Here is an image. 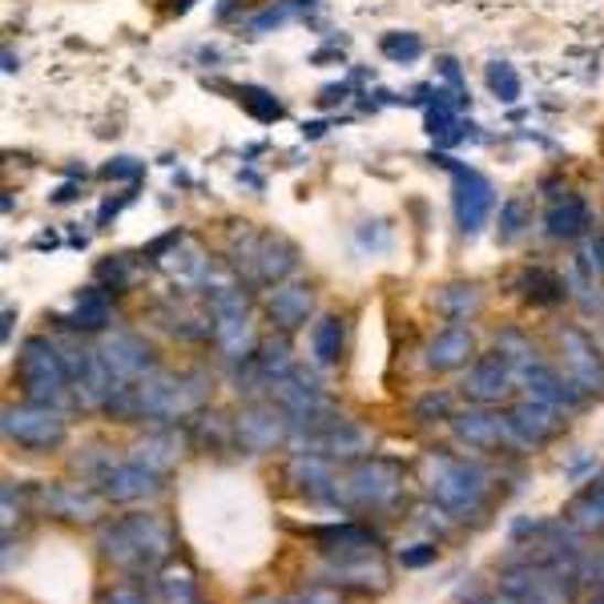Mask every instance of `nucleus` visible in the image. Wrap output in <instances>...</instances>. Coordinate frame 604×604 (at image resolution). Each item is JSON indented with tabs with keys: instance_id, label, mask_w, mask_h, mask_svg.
Returning a JSON list of instances; mask_svg holds the SVG:
<instances>
[{
	"instance_id": "nucleus-15",
	"label": "nucleus",
	"mask_w": 604,
	"mask_h": 604,
	"mask_svg": "<svg viewBox=\"0 0 604 604\" xmlns=\"http://www.w3.org/2000/svg\"><path fill=\"white\" fill-rule=\"evenodd\" d=\"M452 431H455V440L467 443V447L492 452V447H500V443L508 440V419L488 411L484 403H476V407H467V411H460V416H452Z\"/></svg>"
},
{
	"instance_id": "nucleus-43",
	"label": "nucleus",
	"mask_w": 604,
	"mask_h": 604,
	"mask_svg": "<svg viewBox=\"0 0 604 604\" xmlns=\"http://www.w3.org/2000/svg\"><path fill=\"white\" fill-rule=\"evenodd\" d=\"M593 604H604V601H593Z\"/></svg>"
},
{
	"instance_id": "nucleus-27",
	"label": "nucleus",
	"mask_w": 604,
	"mask_h": 604,
	"mask_svg": "<svg viewBox=\"0 0 604 604\" xmlns=\"http://www.w3.org/2000/svg\"><path fill=\"white\" fill-rule=\"evenodd\" d=\"M496 350H500L504 359L511 363L516 379H520V375H528L536 367V363H540V350H536L532 343H528V338L520 335V331H504V335L496 338Z\"/></svg>"
},
{
	"instance_id": "nucleus-17",
	"label": "nucleus",
	"mask_w": 604,
	"mask_h": 604,
	"mask_svg": "<svg viewBox=\"0 0 604 604\" xmlns=\"http://www.w3.org/2000/svg\"><path fill=\"white\" fill-rule=\"evenodd\" d=\"M524 387H528V396L540 399V403L557 407V411H576V407L584 403V391L572 379H560L552 367H544V363H536L532 371L520 375Z\"/></svg>"
},
{
	"instance_id": "nucleus-9",
	"label": "nucleus",
	"mask_w": 604,
	"mask_h": 604,
	"mask_svg": "<svg viewBox=\"0 0 604 604\" xmlns=\"http://www.w3.org/2000/svg\"><path fill=\"white\" fill-rule=\"evenodd\" d=\"M560 363H564V375L581 387L584 396H604V350L584 335L581 326L560 331Z\"/></svg>"
},
{
	"instance_id": "nucleus-21",
	"label": "nucleus",
	"mask_w": 604,
	"mask_h": 604,
	"mask_svg": "<svg viewBox=\"0 0 604 604\" xmlns=\"http://www.w3.org/2000/svg\"><path fill=\"white\" fill-rule=\"evenodd\" d=\"M516 291H520L524 302H532V306H552V302H560L564 294H569L564 291V282L544 267L524 270L520 279H516Z\"/></svg>"
},
{
	"instance_id": "nucleus-19",
	"label": "nucleus",
	"mask_w": 604,
	"mask_h": 604,
	"mask_svg": "<svg viewBox=\"0 0 604 604\" xmlns=\"http://www.w3.org/2000/svg\"><path fill=\"white\" fill-rule=\"evenodd\" d=\"M472 355H476L472 331H467V326H447V331H440V335L428 343L423 363H428L431 371H455V367L472 363Z\"/></svg>"
},
{
	"instance_id": "nucleus-38",
	"label": "nucleus",
	"mask_w": 604,
	"mask_h": 604,
	"mask_svg": "<svg viewBox=\"0 0 604 604\" xmlns=\"http://www.w3.org/2000/svg\"><path fill=\"white\" fill-rule=\"evenodd\" d=\"M431 560H435V544H416L407 548V552H399V564H403V569H423Z\"/></svg>"
},
{
	"instance_id": "nucleus-39",
	"label": "nucleus",
	"mask_w": 604,
	"mask_h": 604,
	"mask_svg": "<svg viewBox=\"0 0 604 604\" xmlns=\"http://www.w3.org/2000/svg\"><path fill=\"white\" fill-rule=\"evenodd\" d=\"M105 177H133V182H138V177H141V165L133 162V158H117V162L105 165Z\"/></svg>"
},
{
	"instance_id": "nucleus-10",
	"label": "nucleus",
	"mask_w": 604,
	"mask_h": 604,
	"mask_svg": "<svg viewBox=\"0 0 604 604\" xmlns=\"http://www.w3.org/2000/svg\"><path fill=\"white\" fill-rule=\"evenodd\" d=\"M94 484H97V496H105L109 504H138L162 492V472L129 460V464H105Z\"/></svg>"
},
{
	"instance_id": "nucleus-37",
	"label": "nucleus",
	"mask_w": 604,
	"mask_h": 604,
	"mask_svg": "<svg viewBox=\"0 0 604 604\" xmlns=\"http://www.w3.org/2000/svg\"><path fill=\"white\" fill-rule=\"evenodd\" d=\"M101 604H150V601H145V593H141L138 584H114V589L101 596Z\"/></svg>"
},
{
	"instance_id": "nucleus-3",
	"label": "nucleus",
	"mask_w": 604,
	"mask_h": 604,
	"mask_svg": "<svg viewBox=\"0 0 604 604\" xmlns=\"http://www.w3.org/2000/svg\"><path fill=\"white\" fill-rule=\"evenodd\" d=\"M206 403V375L186 371V375H165L153 371L141 384H133V419H174L194 416Z\"/></svg>"
},
{
	"instance_id": "nucleus-5",
	"label": "nucleus",
	"mask_w": 604,
	"mask_h": 604,
	"mask_svg": "<svg viewBox=\"0 0 604 604\" xmlns=\"http://www.w3.org/2000/svg\"><path fill=\"white\" fill-rule=\"evenodd\" d=\"M428 492L431 500L440 504L443 511L452 516H467L476 511L488 496V476L479 472L476 464L467 460H455V455H431L428 460Z\"/></svg>"
},
{
	"instance_id": "nucleus-7",
	"label": "nucleus",
	"mask_w": 604,
	"mask_h": 604,
	"mask_svg": "<svg viewBox=\"0 0 604 604\" xmlns=\"http://www.w3.org/2000/svg\"><path fill=\"white\" fill-rule=\"evenodd\" d=\"M403 488V472L391 460H363L347 479H338V496L359 508H387Z\"/></svg>"
},
{
	"instance_id": "nucleus-8",
	"label": "nucleus",
	"mask_w": 604,
	"mask_h": 604,
	"mask_svg": "<svg viewBox=\"0 0 604 604\" xmlns=\"http://www.w3.org/2000/svg\"><path fill=\"white\" fill-rule=\"evenodd\" d=\"M291 431H294V419L282 411L279 403H255V407H246L242 416L234 419V440L242 443L246 452H274L279 443L291 440Z\"/></svg>"
},
{
	"instance_id": "nucleus-41",
	"label": "nucleus",
	"mask_w": 604,
	"mask_h": 604,
	"mask_svg": "<svg viewBox=\"0 0 604 604\" xmlns=\"http://www.w3.org/2000/svg\"><path fill=\"white\" fill-rule=\"evenodd\" d=\"M73 198H77V186H61L57 202H73Z\"/></svg>"
},
{
	"instance_id": "nucleus-29",
	"label": "nucleus",
	"mask_w": 604,
	"mask_h": 604,
	"mask_svg": "<svg viewBox=\"0 0 604 604\" xmlns=\"http://www.w3.org/2000/svg\"><path fill=\"white\" fill-rule=\"evenodd\" d=\"M532 226V209H528V202L524 198H508L500 206V226H496V234H500V242H516L524 230Z\"/></svg>"
},
{
	"instance_id": "nucleus-14",
	"label": "nucleus",
	"mask_w": 604,
	"mask_h": 604,
	"mask_svg": "<svg viewBox=\"0 0 604 604\" xmlns=\"http://www.w3.org/2000/svg\"><path fill=\"white\" fill-rule=\"evenodd\" d=\"M511 384H516V371H511V363L504 359L500 350H492V355H479L472 367H467V379H464V396L472 403H500L508 399Z\"/></svg>"
},
{
	"instance_id": "nucleus-6",
	"label": "nucleus",
	"mask_w": 604,
	"mask_h": 604,
	"mask_svg": "<svg viewBox=\"0 0 604 604\" xmlns=\"http://www.w3.org/2000/svg\"><path fill=\"white\" fill-rule=\"evenodd\" d=\"M65 416L48 403H21V407H4V435L21 447H33V452H48V447H61L65 443Z\"/></svg>"
},
{
	"instance_id": "nucleus-32",
	"label": "nucleus",
	"mask_w": 604,
	"mask_h": 604,
	"mask_svg": "<svg viewBox=\"0 0 604 604\" xmlns=\"http://www.w3.org/2000/svg\"><path fill=\"white\" fill-rule=\"evenodd\" d=\"M476 306H479L476 287H443L440 291V311L447 314V319H467Z\"/></svg>"
},
{
	"instance_id": "nucleus-12",
	"label": "nucleus",
	"mask_w": 604,
	"mask_h": 604,
	"mask_svg": "<svg viewBox=\"0 0 604 604\" xmlns=\"http://www.w3.org/2000/svg\"><path fill=\"white\" fill-rule=\"evenodd\" d=\"M101 359L114 375V384H141L145 375L158 371V359L145 338L129 335V331H114V335L101 343Z\"/></svg>"
},
{
	"instance_id": "nucleus-28",
	"label": "nucleus",
	"mask_w": 604,
	"mask_h": 604,
	"mask_svg": "<svg viewBox=\"0 0 604 604\" xmlns=\"http://www.w3.org/2000/svg\"><path fill=\"white\" fill-rule=\"evenodd\" d=\"M158 596H162V604H198V589H194V576L186 569H165L158 576Z\"/></svg>"
},
{
	"instance_id": "nucleus-34",
	"label": "nucleus",
	"mask_w": 604,
	"mask_h": 604,
	"mask_svg": "<svg viewBox=\"0 0 604 604\" xmlns=\"http://www.w3.org/2000/svg\"><path fill=\"white\" fill-rule=\"evenodd\" d=\"M419 423H435V419H452V396L447 391H428V396L416 403Z\"/></svg>"
},
{
	"instance_id": "nucleus-16",
	"label": "nucleus",
	"mask_w": 604,
	"mask_h": 604,
	"mask_svg": "<svg viewBox=\"0 0 604 604\" xmlns=\"http://www.w3.org/2000/svg\"><path fill=\"white\" fill-rule=\"evenodd\" d=\"M311 311H314L311 282H279V287L267 294V314L279 331H294V326H302Z\"/></svg>"
},
{
	"instance_id": "nucleus-33",
	"label": "nucleus",
	"mask_w": 604,
	"mask_h": 604,
	"mask_svg": "<svg viewBox=\"0 0 604 604\" xmlns=\"http://www.w3.org/2000/svg\"><path fill=\"white\" fill-rule=\"evenodd\" d=\"M379 48H384L387 61L403 65V61H416L419 53H423V41H419L416 33H387L384 41H379Z\"/></svg>"
},
{
	"instance_id": "nucleus-1",
	"label": "nucleus",
	"mask_w": 604,
	"mask_h": 604,
	"mask_svg": "<svg viewBox=\"0 0 604 604\" xmlns=\"http://www.w3.org/2000/svg\"><path fill=\"white\" fill-rule=\"evenodd\" d=\"M101 552L109 564L126 572H158L174 552V536L158 516L133 511L117 524L101 528Z\"/></svg>"
},
{
	"instance_id": "nucleus-20",
	"label": "nucleus",
	"mask_w": 604,
	"mask_h": 604,
	"mask_svg": "<svg viewBox=\"0 0 604 604\" xmlns=\"http://www.w3.org/2000/svg\"><path fill=\"white\" fill-rule=\"evenodd\" d=\"M109 319H114L109 294H105L101 287H94V291H85L73 299V311L65 314V326H73V331H105Z\"/></svg>"
},
{
	"instance_id": "nucleus-23",
	"label": "nucleus",
	"mask_w": 604,
	"mask_h": 604,
	"mask_svg": "<svg viewBox=\"0 0 604 604\" xmlns=\"http://www.w3.org/2000/svg\"><path fill=\"white\" fill-rule=\"evenodd\" d=\"M177 455H182V443H177V435H170V431H153V435H145V440L133 447V460L145 464V467H153V472L174 467Z\"/></svg>"
},
{
	"instance_id": "nucleus-25",
	"label": "nucleus",
	"mask_w": 604,
	"mask_h": 604,
	"mask_svg": "<svg viewBox=\"0 0 604 604\" xmlns=\"http://www.w3.org/2000/svg\"><path fill=\"white\" fill-rule=\"evenodd\" d=\"M569 516H572V524L576 528H584V532H601L604 528V479L601 484H589V488L572 500V508H569Z\"/></svg>"
},
{
	"instance_id": "nucleus-26",
	"label": "nucleus",
	"mask_w": 604,
	"mask_h": 604,
	"mask_svg": "<svg viewBox=\"0 0 604 604\" xmlns=\"http://www.w3.org/2000/svg\"><path fill=\"white\" fill-rule=\"evenodd\" d=\"M45 508L61 520H94L97 516V500L82 496V492L73 488H48L45 492Z\"/></svg>"
},
{
	"instance_id": "nucleus-13",
	"label": "nucleus",
	"mask_w": 604,
	"mask_h": 604,
	"mask_svg": "<svg viewBox=\"0 0 604 604\" xmlns=\"http://www.w3.org/2000/svg\"><path fill=\"white\" fill-rule=\"evenodd\" d=\"M504 419H508V440L516 447H540V443H548L564 428V411L540 403V399H524Z\"/></svg>"
},
{
	"instance_id": "nucleus-40",
	"label": "nucleus",
	"mask_w": 604,
	"mask_h": 604,
	"mask_svg": "<svg viewBox=\"0 0 604 604\" xmlns=\"http://www.w3.org/2000/svg\"><path fill=\"white\" fill-rule=\"evenodd\" d=\"M294 604H343L335 593H323V589H314V593H306V596H299Z\"/></svg>"
},
{
	"instance_id": "nucleus-18",
	"label": "nucleus",
	"mask_w": 604,
	"mask_h": 604,
	"mask_svg": "<svg viewBox=\"0 0 604 604\" xmlns=\"http://www.w3.org/2000/svg\"><path fill=\"white\" fill-rule=\"evenodd\" d=\"M544 230H548V238H560V242L584 238V234L593 230V209H589L584 198H576V194H564V198H557L548 206Z\"/></svg>"
},
{
	"instance_id": "nucleus-36",
	"label": "nucleus",
	"mask_w": 604,
	"mask_h": 604,
	"mask_svg": "<svg viewBox=\"0 0 604 604\" xmlns=\"http://www.w3.org/2000/svg\"><path fill=\"white\" fill-rule=\"evenodd\" d=\"M299 9H302L299 0H291V4H279V9H267L262 17H255V21H250V33H270V29H279L282 21H291Z\"/></svg>"
},
{
	"instance_id": "nucleus-30",
	"label": "nucleus",
	"mask_w": 604,
	"mask_h": 604,
	"mask_svg": "<svg viewBox=\"0 0 604 604\" xmlns=\"http://www.w3.org/2000/svg\"><path fill=\"white\" fill-rule=\"evenodd\" d=\"M576 270H581L589 282H601L604 279V234H584L581 242V255H576Z\"/></svg>"
},
{
	"instance_id": "nucleus-4",
	"label": "nucleus",
	"mask_w": 604,
	"mask_h": 604,
	"mask_svg": "<svg viewBox=\"0 0 604 604\" xmlns=\"http://www.w3.org/2000/svg\"><path fill=\"white\" fill-rule=\"evenodd\" d=\"M17 379H21L24 396L29 403H48V407H61L69 399L73 391V379H69V367H65V355H61L48 338L33 335L24 338L21 350H17Z\"/></svg>"
},
{
	"instance_id": "nucleus-42",
	"label": "nucleus",
	"mask_w": 604,
	"mask_h": 604,
	"mask_svg": "<svg viewBox=\"0 0 604 604\" xmlns=\"http://www.w3.org/2000/svg\"><path fill=\"white\" fill-rule=\"evenodd\" d=\"M0 335H4V338L12 335V311H4V326H0Z\"/></svg>"
},
{
	"instance_id": "nucleus-22",
	"label": "nucleus",
	"mask_w": 604,
	"mask_h": 604,
	"mask_svg": "<svg viewBox=\"0 0 604 604\" xmlns=\"http://www.w3.org/2000/svg\"><path fill=\"white\" fill-rule=\"evenodd\" d=\"M162 267L170 270L174 279L190 282V287H194V282H206L209 274H214V270H209V258L202 255V250H198L194 242H186V238L177 242L174 255H165V258H162Z\"/></svg>"
},
{
	"instance_id": "nucleus-31",
	"label": "nucleus",
	"mask_w": 604,
	"mask_h": 604,
	"mask_svg": "<svg viewBox=\"0 0 604 604\" xmlns=\"http://www.w3.org/2000/svg\"><path fill=\"white\" fill-rule=\"evenodd\" d=\"M488 85H492V94L500 97L504 105L520 101V94H524V85H520V73L511 69L508 61H496V65H488Z\"/></svg>"
},
{
	"instance_id": "nucleus-35",
	"label": "nucleus",
	"mask_w": 604,
	"mask_h": 604,
	"mask_svg": "<svg viewBox=\"0 0 604 604\" xmlns=\"http://www.w3.org/2000/svg\"><path fill=\"white\" fill-rule=\"evenodd\" d=\"M238 94H242L246 109H250L258 121H279V117H282V105L274 101L270 94H262V89H238Z\"/></svg>"
},
{
	"instance_id": "nucleus-2",
	"label": "nucleus",
	"mask_w": 604,
	"mask_h": 604,
	"mask_svg": "<svg viewBox=\"0 0 604 604\" xmlns=\"http://www.w3.org/2000/svg\"><path fill=\"white\" fill-rule=\"evenodd\" d=\"M226 255H230L234 270H238L246 282H262V287H279V282H287V274H294V267H299V250H294L282 234L255 230V226H238V230L230 234Z\"/></svg>"
},
{
	"instance_id": "nucleus-11",
	"label": "nucleus",
	"mask_w": 604,
	"mask_h": 604,
	"mask_svg": "<svg viewBox=\"0 0 604 604\" xmlns=\"http://www.w3.org/2000/svg\"><path fill=\"white\" fill-rule=\"evenodd\" d=\"M443 165L455 177V222H460L464 234H476L492 218V209H496V190H492L488 177L467 170V165H452L447 158H443Z\"/></svg>"
},
{
	"instance_id": "nucleus-24",
	"label": "nucleus",
	"mask_w": 604,
	"mask_h": 604,
	"mask_svg": "<svg viewBox=\"0 0 604 604\" xmlns=\"http://www.w3.org/2000/svg\"><path fill=\"white\" fill-rule=\"evenodd\" d=\"M311 355L319 367H335L338 355H343V319H335V314H326V319H319L311 331Z\"/></svg>"
}]
</instances>
